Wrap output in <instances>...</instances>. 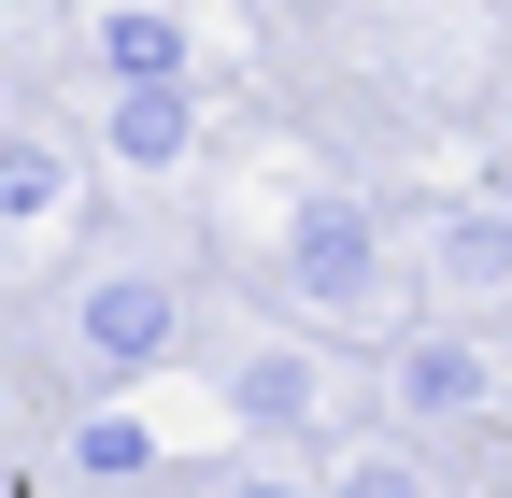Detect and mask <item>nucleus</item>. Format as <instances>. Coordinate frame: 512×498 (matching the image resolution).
I'll return each instance as SVG.
<instances>
[{
    "label": "nucleus",
    "instance_id": "1",
    "mask_svg": "<svg viewBox=\"0 0 512 498\" xmlns=\"http://www.w3.org/2000/svg\"><path fill=\"white\" fill-rule=\"evenodd\" d=\"M171 342H185V299H171V285H143V271L86 285V356H100V370H157Z\"/></svg>",
    "mask_w": 512,
    "mask_h": 498
},
{
    "label": "nucleus",
    "instance_id": "2",
    "mask_svg": "<svg viewBox=\"0 0 512 498\" xmlns=\"http://www.w3.org/2000/svg\"><path fill=\"white\" fill-rule=\"evenodd\" d=\"M285 271H299L313 299H370V228H356V214H299V228H285Z\"/></svg>",
    "mask_w": 512,
    "mask_h": 498
},
{
    "label": "nucleus",
    "instance_id": "3",
    "mask_svg": "<svg viewBox=\"0 0 512 498\" xmlns=\"http://www.w3.org/2000/svg\"><path fill=\"white\" fill-rule=\"evenodd\" d=\"M399 413H484V356L470 342H413L399 356Z\"/></svg>",
    "mask_w": 512,
    "mask_h": 498
},
{
    "label": "nucleus",
    "instance_id": "4",
    "mask_svg": "<svg viewBox=\"0 0 512 498\" xmlns=\"http://www.w3.org/2000/svg\"><path fill=\"white\" fill-rule=\"evenodd\" d=\"M114 157L171 171V157H185V86H128V100H114Z\"/></svg>",
    "mask_w": 512,
    "mask_h": 498
},
{
    "label": "nucleus",
    "instance_id": "5",
    "mask_svg": "<svg viewBox=\"0 0 512 498\" xmlns=\"http://www.w3.org/2000/svg\"><path fill=\"white\" fill-rule=\"evenodd\" d=\"M100 57H114L128 86H171V72H185V29H171V15H114V29H100Z\"/></svg>",
    "mask_w": 512,
    "mask_h": 498
},
{
    "label": "nucleus",
    "instance_id": "6",
    "mask_svg": "<svg viewBox=\"0 0 512 498\" xmlns=\"http://www.w3.org/2000/svg\"><path fill=\"white\" fill-rule=\"evenodd\" d=\"M228 399H242L256 427H299V413H313V370H299V356H256L242 385H228Z\"/></svg>",
    "mask_w": 512,
    "mask_h": 498
},
{
    "label": "nucleus",
    "instance_id": "7",
    "mask_svg": "<svg viewBox=\"0 0 512 498\" xmlns=\"http://www.w3.org/2000/svg\"><path fill=\"white\" fill-rule=\"evenodd\" d=\"M441 271H456V285H498L512 271V228L498 214H456V228H441Z\"/></svg>",
    "mask_w": 512,
    "mask_h": 498
},
{
    "label": "nucleus",
    "instance_id": "8",
    "mask_svg": "<svg viewBox=\"0 0 512 498\" xmlns=\"http://www.w3.org/2000/svg\"><path fill=\"white\" fill-rule=\"evenodd\" d=\"M72 470L86 484H128V470H143V427H128V413H86L72 427Z\"/></svg>",
    "mask_w": 512,
    "mask_h": 498
},
{
    "label": "nucleus",
    "instance_id": "9",
    "mask_svg": "<svg viewBox=\"0 0 512 498\" xmlns=\"http://www.w3.org/2000/svg\"><path fill=\"white\" fill-rule=\"evenodd\" d=\"M342 498H427V470H413V456H356V484H342Z\"/></svg>",
    "mask_w": 512,
    "mask_h": 498
},
{
    "label": "nucleus",
    "instance_id": "10",
    "mask_svg": "<svg viewBox=\"0 0 512 498\" xmlns=\"http://www.w3.org/2000/svg\"><path fill=\"white\" fill-rule=\"evenodd\" d=\"M214 498H299V484H285V470H228Z\"/></svg>",
    "mask_w": 512,
    "mask_h": 498
}]
</instances>
